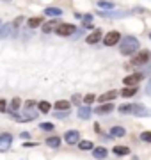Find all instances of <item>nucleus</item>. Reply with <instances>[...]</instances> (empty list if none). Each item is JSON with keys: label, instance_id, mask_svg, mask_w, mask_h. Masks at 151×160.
<instances>
[{"label": "nucleus", "instance_id": "nucleus-22", "mask_svg": "<svg viewBox=\"0 0 151 160\" xmlns=\"http://www.w3.org/2000/svg\"><path fill=\"white\" fill-rule=\"evenodd\" d=\"M98 7H101V9H112L114 4H112L110 0H98Z\"/></svg>", "mask_w": 151, "mask_h": 160}, {"label": "nucleus", "instance_id": "nucleus-33", "mask_svg": "<svg viewBox=\"0 0 151 160\" xmlns=\"http://www.w3.org/2000/svg\"><path fill=\"white\" fill-rule=\"evenodd\" d=\"M7 105H6V100H0V112H6Z\"/></svg>", "mask_w": 151, "mask_h": 160}, {"label": "nucleus", "instance_id": "nucleus-20", "mask_svg": "<svg viewBox=\"0 0 151 160\" xmlns=\"http://www.w3.org/2000/svg\"><path fill=\"white\" fill-rule=\"evenodd\" d=\"M46 144L50 146V148H59V146H61V139L59 137H48Z\"/></svg>", "mask_w": 151, "mask_h": 160}, {"label": "nucleus", "instance_id": "nucleus-25", "mask_svg": "<svg viewBox=\"0 0 151 160\" xmlns=\"http://www.w3.org/2000/svg\"><path fill=\"white\" fill-rule=\"evenodd\" d=\"M114 153L116 155H128L130 153V149L124 148V146H114Z\"/></svg>", "mask_w": 151, "mask_h": 160}, {"label": "nucleus", "instance_id": "nucleus-41", "mask_svg": "<svg viewBox=\"0 0 151 160\" xmlns=\"http://www.w3.org/2000/svg\"><path fill=\"white\" fill-rule=\"evenodd\" d=\"M149 38H151V34H149Z\"/></svg>", "mask_w": 151, "mask_h": 160}, {"label": "nucleus", "instance_id": "nucleus-2", "mask_svg": "<svg viewBox=\"0 0 151 160\" xmlns=\"http://www.w3.org/2000/svg\"><path fill=\"white\" fill-rule=\"evenodd\" d=\"M149 57H151L149 50H142V52H139V53H137V55H135V57L132 59V64H135V66H140V64H146L148 61H149Z\"/></svg>", "mask_w": 151, "mask_h": 160}, {"label": "nucleus", "instance_id": "nucleus-5", "mask_svg": "<svg viewBox=\"0 0 151 160\" xmlns=\"http://www.w3.org/2000/svg\"><path fill=\"white\" fill-rule=\"evenodd\" d=\"M144 75H142V71H139V73H134V75H128V77H124V86H130V87H134V86H137L140 82V78H142Z\"/></svg>", "mask_w": 151, "mask_h": 160}, {"label": "nucleus", "instance_id": "nucleus-1", "mask_svg": "<svg viewBox=\"0 0 151 160\" xmlns=\"http://www.w3.org/2000/svg\"><path fill=\"white\" fill-rule=\"evenodd\" d=\"M137 50H139V41H137V38H134V36H126V38L119 43V52H121L123 55H132V53H135Z\"/></svg>", "mask_w": 151, "mask_h": 160}, {"label": "nucleus", "instance_id": "nucleus-4", "mask_svg": "<svg viewBox=\"0 0 151 160\" xmlns=\"http://www.w3.org/2000/svg\"><path fill=\"white\" fill-rule=\"evenodd\" d=\"M75 25H70V23H62V25H57V29H55V32H57L59 36H71L73 32H75Z\"/></svg>", "mask_w": 151, "mask_h": 160}, {"label": "nucleus", "instance_id": "nucleus-18", "mask_svg": "<svg viewBox=\"0 0 151 160\" xmlns=\"http://www.w3.org/2000/svg\"><path fill=\"white\" fill-rule=\"evenodd\" d=\"M124 14H126V12H123V11H117V12H107V11H101L100 12V16H112V18H123L124 16Z\"/></svg>", "mask_w": 151, "mask_h": 160}, {"label": "nucleus", "instance_id": "nucleus-3", "mask_svg": "<svg viewBox=\"0 0 151 160\" xmlns=\"http://www.w3.org/2000/svg\"><path fill=\"white\" fill-rule=\"evenodd\" d=\"M121 41V36H119V32H116V30H112V32H109V34L103 38V43L107 46H114V45H117Z\"/></svg>", "mask_w": 151, "mask_h": 160}, {"label": "nucleus", "instance_id": "nucleus-24", "mask_svg": "<svg viewBox=\"0 0 151 160\" xmlns=\"http://www.w3.org/2000/svg\"><path fill=\"white\" fill-rule=\"evenodd\" d=\"M78 148L84 149V151H87V149H93L94 146H93V142H91V141H82V142H78Z\"/></svg>", "mask_w": 151, "mask_h": 160}, {"label": "nucleus", "instance_id": "nucleus-10", "mask_svg": "<svg viewBox=\"0 0 151 160\" xmlns=\"http://www.w3.org/2000/svg\"><path fill=\"white\" fill-rule=\"evenodd\" d=\"M112 110H114V103H103V105H100L94 112L100 114V116H103V114H110Z\"/></svg>", "mask_w": 151, "mask_h": 160}, {"label": "nucleus", "instance_id": "nucleus-29", "mask_svg": "<svg viewBox=\"0 0 151 160\" xmlns=\"http://www.w3.org/2000/svg\"><path fill=\"white\" fill-rule=\"evenodd\" d=\"M119 112L121 114H132V105H121L119 107Z\"/></svg>", "mask_w": 151, "mask_h": 160}, {"label": "nucleus", "instance_id": "nucleus-38", "mask_svg": "<svg viewBox=\"0 0 151 160\" xmlns=\"http://www.w3.org/2000/svg\"><path fill=\"white\" fill-rule=\"evenodd\" d=\"M94 132H96V133H100V132H101V128H100V125H98V123L94 125Z\"/></svg>", "mask_w": 151, "mask_h": 160}, {"label": "nucleus", "instance_id": "nucleus-14", "mask_svg": "<svg viewBox=\"0 0 151 160\" xmlns=\"http://www.w3.org/2000/svg\"><path fill=\"white\" fill-rule=\"evenodd\" d=\"M45 14H46V16H52V18L61 16V14H62V9H59V7H46V9H45Z\"/></svg>", "mask_w": 151, "mask_h": 160}, {"label": "nucleus", "instance_id": "nucleus-16", "mask_svg": "<svg viewBox=\"0 0 151 160\" xmlns=\"http://www.w3.org/2000/svg\"><path fill=\"white\" fill-rule=\"evenodd\" d=\"M126 133V130L123 128V126H114V128H110V135L112 137H123Z\"/></svg>", "mask_w": 151, "mask_h": 160}, {"label": "nucleus", "instance_id": "nucleus-21", "mask_svg": "<svg viewBox=\"0 0 151 160\" xmlns=\"http://www.w3.org/2000/svg\"><path fill=\"white\" fill-rule=\"evenodd\" d=\"M57 29V22H48V23H45L43 25V32H52V30H55Z\"/></svg>", "mask_w": 151, "mask_h": 160}, {"label": "nucleus", "instance_id": "nucleus-35", "mask_svg": "<svg viewBox=\"0 0 151 160\" xmlns=\"http://www.w3.org/2000/svg\"><path fill=\"white\" fill-rule=\"evenodd\" d=\"M34 105H36V102H32V100H29V102L25 103V107H27V110H29V109H32Z\"/></svg>", "mask_w": 151, "mask_h": 160}, {"label": "nucleus", "instance_id": "nucleus-39", "mask_svg": "<svg viewBox=\"0 0 151 160\" xmlns=\"http://www.w3.org/2000/svg\"><path fill=\"white\" fill-rule=\"evenodd\" d=\"M4 2H11V0H4Z\"/></svg>", "mask_w": 151, "mask_h": 160}, {"label": "nucleus", "instance_id": "nucleus-19", "mask_svg": "<svg viewBox=\"0 0 151 160\" xmlns=\"http://www.w3.org/2000/svg\"><path fill=\"white\" fill-rule=\"evenodd\" d=\"M135 92H137V87L134 86V87H124V89L121 91V94H123L124 98H130V96H134Z\"/></svg>", "mask_w": 151, "mask_h": 160}, {"label": "nucleus", "instance_id": "nucleus-7", "mask_svg": "<svg viewBox=\"0 0 151 160\" xmlns=\"http://www.w3.org/2000/svg\"><path fill=\"white\" fill-rule=\"evenodd\" d=\"M132 114H134V116H139V118H142V116H151V110H148L144 105H139V103H135V105H132Z\"/></svg>", "mask_w": 151, "mask_h": 160}, {"label": "nucleus", "instance_id": "nucleus-11", "mask_svg": "<svg viewBox=\"0 0 151 160\" xmlns=\"http://www.w3.org/2000/svg\"><path fill=\"white\" fill-rule=\"evenodd\" d=\"M117 92L116 91H109V92H103V94H100V103H110L112 100H116Z\"/></svg>", "mask_w": 151, "mask_h": 160}, {"label": "nucleus", "instance_id": "nucleus-34", "mask_svg": "<svg viewBox=\"0 0 151 160\" xmlns=\"http://www.w3.org/2000/svg\"><path fill=\"white\" fill-rule=\"evenodd\" d=\"M91 20H93V16H91V14H85V18H84V25H89Z\"/></svg>", "mask_w": 151, "mask_h": 160}, {"label": "nucleus", "instance_id": "nucleus-8", "mask_svg": "<svg viewBox=\"0 0 151 160\" xmlns=\"http://www.w3.org/2000/svg\"><path fill=\"white\" fill-rule=\"evenodd\" d=\"M12 142V135L11 133H0V151H6Z\"/></svg>", "mask_w": 151, "mask_h": 160}, {"label": "nucleus", "instance_id": "nucleus-15", "mask_svg": "<svg viewBox=\"0 0 151 160\" xmlns=\"http://www.w3.org/2000/svg\"><path fill=\"white\" fill-rule=\"evenodd\" d=\"M78 118H80V119H89V118H91V109H89V105L78 109Z\"/></svg>", "mask_w": 151, "mask_h": 160}, {"label": "nucleus", "instance_id": "nucleus-30", "mask_svg": "<svg viewBox=\"0 0 151 160\" xmlns=\"http://www.w3.org/2000/svg\"><path fill=\"white\" fill-rule=\"evenodd\" d=\"M140 139H142L144 142H151V132H142V133H140Z\"/></svg>", "mask_w": 151, "mask_h": 160}, {"label": "nucleus", "instance_id": "nucleus-40", "mask_svg": "<svg viewBox=\"0 0 151 160\" xmlns=\"http://www.w3.org/2000/svg\"><path fill=\"white\" fill-rule=\"evenodd\" d=\"M0 27H2V23H0Z\"/></svg>", "mask_w": 151, "mask_h": 160}, {"label": "nucleus", "instance_id": "nucleus-6", "mask_svg": "<svg viewBox=\"0 0 151 160\" xmlns=\"http://www.w3.org/2000/svg\"><path fill=\"white\" fill-rule=\"evenodd\" d=\"M64 141L68 144H78L80 142V133L76 130H70V132H66V135H64Z\"/></svg>", "mask_w": 151, "mask_h": 160}, {"label": "nucleus", "instance_id": "nucleus-31", "mask_svg": "<svg viewBox=\"0 0 151 160\" xmlns=\"http://www.w3.org/2000/svg\"><path fill=\"white\" fill-rule=\"evenodd\" d=\"M84 102H85V105H89V103L94 102V94H85V98H84Z\"/></svg>", "mask_w": 151, "mask_h": 160}, {"label": "nucleus", "instance_id": "nucleus-32", "mask_svg": "<svg viewBox=\"0 0 151 160\" xmlns=\"http://www.w3.org/2000/svg\"><path fill=\"white\" fill-rule=\"evenodd\" d=\"M80 96H78V94H73V98H71V103H75V105H80Z\"/></svg>", "mask_w": 151, "mask_h": 160}, {"label": "nucleus", "instance_id": "nucleus-26", "mask_svg": "<svg viewBox=\"0 0 151 160\" xmlns=\"http://www.w3.org/2000/svg\"><path fill=\"white\" fill-rule=\"evenodd\" d=\"M41 22H43L41 18H30L29 20V27L30 29H36V27H39L41 25Z\"/></svg>", "mask_w": 151, "mask_h": 160}, {"label": "nucleus", "instance_id": "nucleus-9", "mask_svg": "<svg viewBox=\"0 0 151 160\" xmlns=\"http://www.w3.org/2000/svg\"><path fill=\"white\" fill-rule=\"evenodd\" d=\"M101 39V30L100 29H96L94 32H91V34L85 38V43H89V45H96L98 41Z\"/></svg>", "mask_w": 151, "mask_h": 160}, {"label": "nucleus", "instance_id": "nucleus-37", "mask_svg": "<svg viewBox=\"0 0 151 160\" xmlns=\"http://www.w3.org/2000/svg\"><path fill=\"white\" fill-rule=\"evenodd\" d=\"M146 94L151 96V78H149V82H148V86H146Z\"/></svg>", "mask_w": 151, "mask_h": 160}, {"label": "nucleus", "instance_id": "nucleus-23", "mask_svg": "<svg viewBox=\"0 0 151 160\" xmlns=\"http://www.w3.org/2000/svg\"><path fill=\"white\" fill-rule=\"evenodd\" d=\"M37 107H39V110L43 112V114H48V112H50V103L48 102H39Z\"/></svg>", "mask_w": 151, "mask_h": 160}, {"label": "nucleus", "instance_id": "nucleus-27", "mask_svg": "<svg viewBox=\"0 0 151 160\" xmlns=\"http://www.w3.org/2000/svg\"><path fill=\"white\" fill-rule=\"evenodd\" d=\"M39 128H41L43 132H52L53 128H55V126H53L52 123H41V125H39Z\"/></svg>", "mask_w": 151, "mask_h": 160}, {"label": "nucleus", "instance_id": "nucleus-13", "mask_svg": "<svg viewBox=\"0 0 151 160\" xmlns=\"http://www.w3.org/2000/svg\"><path fill=\"white\" fill-rule=\"evenodd\" d=\"M93 157L98 160H103L107 158V149L103 148V146H100V148H93Z\"/></svg>", "mask_w": 151, "mask_h": 160}, {"label": "nucleus", "instance_id": "nucleus-36", "mask_svg": "<svg viewBox=\"0 0 151 160\" xmlns=\"http://www.w3.org/2000/svg\"><path fill=\"white\" fill-rule=\"evenodd\" d=\"M66 114H68L66 110H61V112H57V114H53V116H55V118H66Z\"/></svg>", "mask_w": 151, "mask_h": 160}, {"label": "nucleus", "instance_id": "nucleus-28", "mask_svg": "<svg viewBox=\"0 0 151 160\" xmlns=\"http://www.w3.org/2000/svg\"><path fill=\"white\" fill-rule=\"evenodd\" d=\"M18 109H20V98H14L11 102V112H16Z\"/></svg>", "mask_w": 151, "mask_h": 160}, {"label": "nucleus", "instance_id": "nucleus-12", "mask_svg": "<svg viewBox=\"0 0 151 160\" xmlns=\"http://www.w3.org/2000/svg\"><path fill=\"white\" fill-rule=\"evenodd\" d=\"M12 25L11 23H6V25H2L0 27V39H4V38H7V36H11L12 34Z\"/></svg>", "mask_w": 151, "mask_h": 160}, {"label": "nucleus", "instance_id": "nucleus-17", "mask_svg": "<svg viewBox=\"0 0 151 160\" xmlns=\"http://www.w3.org/2000/svg\"><path fill=\"white\" fill-rule=\"evenodd\" d=\"M71 107V102H66V100H61V102L55 103V110H68Z\"/></svg>", "mask_w": 151, "mask_h": 160}]
</instances>
